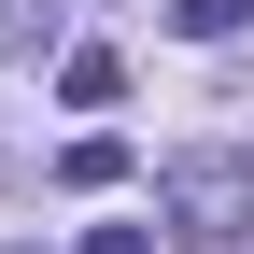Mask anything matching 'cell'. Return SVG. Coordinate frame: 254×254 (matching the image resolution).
<instances>
[{
	"instance_id": "1",
	"label": "cell",
	"mask_w": 254,
	"mask_h": 254,
	"mask_svg": "<svg viewBox=\"0 0 254 254\" xmlns=\"http://www.w3.org/2000/svg\"><path fill=\"white\" fill-rule=\"evenodd\" d=\"M155 198H170L184 254H240V240H254V170H240V155H170Z\"/></svg>"
},
{
	"instance_id": "2",
	"label": "cell",
	"mask_w": 254,
	"mask_h": 254,
	"mask_svg": "<svg viewBox=\"0 0 254 254\" xmlns=\"http://www.w3.org/2000/svg\"><path fill=\"white\" fill-rule=\"evenodd\" d=\"M57 99H71V113H113L127 99V57L113 43H71V57H57Z\"/></svg>"
},
{
	"instance_id": "3",
	"label": "cell",
	"mask_w": 254,
	"mask_h": 254,
	"mask_svg": "<svg viewBox=\"0 0 254 254\" xmlns=\"http://www.w3.org/2000/svg\"><path fill=\"white\" fill-rule=\"evenodd\" d=\"M57 184H71V198H113V184H127V141H71Z\"/></svg>"
},
{
	"instance_id": "4",
	"label": "cell",
	"mask_w": 254,
	"mask_h": 254,
	"mask_svg": "<svg viewBox=\"0 0 254 254\" xmlns=\"http://www.w3.org/2000/svg\"><path fill=\"white\" fill-rule=\"evenodd\" d=\"M57 43V0H0V57H43Z\"/></svg>"
},
{
	"instance_id": "5",
	"label": "cell",
	"mask_w": 254,
	"mask_h": 254,
	"mask_svg": "<svg viewBox=\"0 0 254 254\" xmlns=\"http://www.w3.org/2000/svg\"><path fill=\"white\" fill-rule=\"evenodd\" d=\"M240 14H254V0H170V28H184V43H226Z\"/></svg>"
},
{
	"instance_id": "6",
	"label": "cell",
	"mask_w": 254,
	"mask_h": 254,
	"mask_svg": "<svg viewBox=\"0 0 254 254\" xmlns=\"http://www.w3.org/2000/svg\"><path fill=\"white\" fill-rule=\"evenodd\" d=\"M85 254H155V240H141V226H85Z\"/></svg>"
},
{
	"instance_id": "7",
	"label": "cell",
	"mask_w": 254,
	"mask_h": 254,
	"mask_svg": "<svg viewBox=\"0 0 254 254\" xmlns=\"http://www.w3.org/2000/svg\"><path fill=\"white\" fill-rule=\"evenodd\" d=\"M0 254H43V240H0Z\"/></svg>"
}]
</instances>
